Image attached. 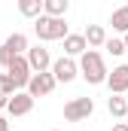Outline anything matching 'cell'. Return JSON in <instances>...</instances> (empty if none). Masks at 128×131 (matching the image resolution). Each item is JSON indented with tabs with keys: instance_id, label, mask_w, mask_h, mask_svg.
Listing matches in <instances>:
<instances>
[{
	"instance_id": "obj_21",
	"label": "cell",
	"mask_w": 128,
	"mask_h": 131,
	"mask_svg": "<svg viewBox=\"0 0 128 131\" xmlns=\"http://www.w3.org/2000/svg\"><path fill=\"white\" fill-rule=\"evenodd\" d=\"M0 131H9V122H6V116L0 113Z\"/></svg>"
},
{
	"instance_id": "obj_6",
	"label": "cell",
	"mask_w": 128,
	"mask_h": 131,
	"mask_svg": "<svg viewBox=\"0 0 128 131\" xmlns=\"http://www.w3.org/2000/svg\"><path fill=\"white\" fill-rule=\"evenodd\" d=\"M6 73L15 79V85H18V89H28V82L34 79V70H31V64H28V55H18L12 64L6 67Z\"/></svg>"
},
{
	"instance_id": "obj_20",
	"label": "cell",
	"mask_w": 128,
	"mask_h": 131,
	"mask_svg": "<svg viewBox=\"0 0 128 131\" xmlns=\"http://www.w3.org/2000/svg\"><path fill=\"white\" fill-rule=\"evenodd\" d=\"M6 107H9V98H6V95L0 92V110H6Z\"/></svg>"
},
{
	"instance_id": "obj_8",
	"label": "cell",
	"mask_w": 128,
	"mask_h": 131,
	"mask_svg": "<svg viewBox=\"0 0 128 131\" xmlns=\"http://www.w3.org/2000/svg\"><path fill=\"white\" fill-rule=\"evenodd\" d=\"M52 76L58 79V82H73L76 76H79V64L73 61V58H67V55H61L55 64H52Z\"/></svg>"
},
{
	"instance_id": "obj_16",
	"label": "cell",
	"mask_w": 128,
	"mask_h": 131,
	"mask_svg": "<svg viewBox=\"0 0 128 131\" xmlns=\"http://www.w3.org/2000/svg\"><path fill=\"white\" fill-rule=\"evenodd\" d=\"M64 12H67V0H43V15L64 18Z\"/></svg>"
},
{
	"instance_id": "obj_7",
	"label": "cell",
	"mask_w": 128,
	"mask_h": 131,
	"mask_svg": "<svg viewBox=\"0 0 128 131\" xmlns=\"http://www.w3.org/2000/svg\"><path fill=\"white\" fill-rule=\"evenodd\" d=\"M28 64H31L34 73H49L55 61H52L49 49H43V46H31V49H28Z\"/></svg>"
},
{
	"instance_id": "obj_12",
	"label": "cell",
	"mask_w": 128,
	"mask_h": 131,
	"mask_svg": "<svg viewBox=\"0 0 128 131\" xmlns=\"http://www.w3.org/2000/svg\"><path fill=\"white\" fill-rule=\"evenodd\" d=\"M107 31L101 28V25H89L86 28V43H89V49H98V46H107Z\"/></svg>"
},
{
	"instance_id": "obj_2",
	"label": "cell",
	"mask_w": 128,
	"mask_h": 131,
	"mask_svg": "<svg viewBox=\"0 0 128 131\" xmlns=\"http://www.w3.org/2000/svg\"><path fill=\"white\" fill-rule=\"evenodd\" d=\"M34 34H37V40H46V43H52V40H67V37H70L67 21H64V18H52V15H40V18L34 21Z\"/></svg>"
},
{
	"instance_id": "obj_10",
	"label": "cell",
	"mask_w": 128,
	"mask_h": 131,
	"mask_svg": "<svg viewBox=\"0 0 128 131\" xmlns=\"http://www.w3.org/2000/svg\"><path fill=\"white\" fill-rule=\"evenodd\" d=\"M31 110H34V98L28 92H18L15 98H9V107H6L9 116H28Z\"/></svg>"
},
{
	"instance_id": "obj_22",
	"label": "cell",
	"mask_w": 128,
	"mask_h": 131,
	"mask_svg": "<svg viewBox=\"0 0 128 131\" xmlns=\"http://www.w3.org/2000/svg\"><path fill=\"white\" fill-rule=\"evenodd\" d=\"M122 40H125V49H128V34H125V37H122Z\"/></svg>"
},
{
	"instance_id": "obj_11",
	"label": "cell",
	"mask_w": 128,
	"mask_h": 131,
	"mask_svg": "<svg viewBox=\"0 0 128 131\" xmlns=\"http://www.w3.org/2000/svg\"><path fill=\"white\" fill-rule=\"evenodd\" d=\"M86 52H89V43H86V34H70V37L64 40V55H67V58H76V55L82 58Z\"/></svg>"
},
{
	"instance_id": "obj_1",
	"label": "cell",
	"mask_w": 128,
	"mask_h": 131,
	"mask_svg": "<svg viewBox=\"0 0 128 131\" xmlns=\"http://www.w3.org/2000/svg\"><path fill=\"white\" fill-rule=\"evenodd\" d=\"M79 76H82L89 85H101V82H107L110 70H107V64H104V55L95 52V49H89V52L79 58Z\"/></svg>"
},
{
	"instance_id": "obj_15",
	"label": "cell",
	"mask_w": 128,
	"mask_h": 131,
	"mask_svg": "<svg viewBox=\"0 0 128 131\" xmlns=\"http://www.w3.org/2000/svg\"><path fill=\"white\" fill-rule=\"evenodd\" d=\"M110 25H113V31L128 34V6H119V9H113V15H110Z\"/></svg>"
},
{
	"instance_id": "obj_9",
	"label": "cell",
	"mask_w": 128,
	"mask_h": 131,
	"mask_svg": "<svg viewBox=\"0 0 128 131\" xmlns=\"http://www.w3.org/2000/svg\"><path fill=\"white\" fill-rule=\"evenodd\" d=\"M107 89L110 95H128V64L113 67V73L107 76Z\"/></svg>"
},
{
	"instance_id": "obj_18",
	"label": "cell",
	"mask_w": 128,
	"mask_h": 131,
	"mask_svg": "<svg viewBox=\"0 0 128 131\" xmlns=\"http://www.w3.org/2000/svg\"><path fill=\"white\" fill-rule=\"evenodd\" d=\"M104 49H107V52H110V55H116V58H119V55H122V52H125V40H116V37H110V40H107V46H104Z\"/></svg>"
},
{
	"instance_id": "obj_25",
	"label": "cell",
	"mask_w": 128,
	"mask_h": 131,
	"mask_svg": "<svg viewBox=\"0 0 128 131\" xmlns=\"http://www.w3.org/2000/svg\"><path fill=\"white\" fill-rule=\"evenodd\" d=\"M125 122H128V119H125Z\"/></svg>"
},
{
	"instance_id": "obj_3",
	"label": "cell",
	"mask_w": 128,
	"mask_h": 131,
	"mask_svg": "<svg viewBox=\"0 0 128 131\" xmlns=\"http://www.w3.org/2000/svg\"><path fill=\"white\" fill-rule=\"evenodd\" d=\"M28 49H31V46H28V37H25V34H18V31L9 34L6 43L0 46V67H9L18 55H28Z\"/></svg>"
},
{
	"instance_id": "obj_17",
	"label": "cell",
	"mask_w": 128,
	"mask_h": 131,
	"mask_svg": "<svg viewBox=\"0 0 128 131\" xmlns=\"http://www.w3.org/2000/svg\"><path fill=\"white\" fill-rule=\"evenodd\" d=\"M0 92H3L6 98H15V95H18V85H15V79H12L9 73H0Z\"/></svg>"
},
{
	"instance_id": "obj_23",
	"label": "cell",
	"mask_w": 128,
	"mask_h": 131,
	"mask_svg": "<svg viewBox=\"0 0 128 131\" xmlns=\"http://www.w3.org/2000/svg\"><path fill=\"white\" fill-rule=\"evenodd\" d=\"M52 131H61V128H52Z\"/></svg>"
},
{
	"instance_id": "obj_24",
	"label": "cell",
	"mask_w": 128,
	"mask_h": 131,
	"mask_svg": "<svg viewBox=\"0 0 128 131\" xmlns=\"http://www.w3.org/2000/svg\"><path fill=\"white\" fill-rule=\"evenodd\" d=\"M125 101H128V95H125Z\"/></svg>"
},
{
	"instance_id": "obj_13",
	"label": "cell",
	"mask_w": 128,
	"mask_h": 131,
	"mask_svg": "<svg viewBox=\"0 0 128 131\" xmlns=\"http://www.w3.org/2000/svg\"><path fill=\"white\" fill-rule=\"evenodd\" d=\"M107 110H110V116H113V119H128V101L122 98V95H110Z\"/></svg>"
},
{
	"instance_id": "obj_5",
	"label": "cell",
	"mask_w": 128,
	"mask_h": 131,
	"mask_svg": "<svg viewBox=\"0 0 128 131\" xmlns=\"http://www.w3.org/2000/svg\"><path fill=\"white\" fill-rule=\"evenodd\" d=\"M55 85H58V79L52 76V70H49V73H34V79L28 82V95H31L34 101H37V98H46V95L55 92Z\"/></svg>"
},
{
	"instance_id": "obj_19",
	"label": "cell",
	"mask_w": 128,
	"mask_h": 131,
	"mask_svg": "<svg viewBox=\"0 0 128 131\" xmlns=\"http://www.w3.org/2000/svg\"><path fill=\"white\" fill-rule=\"evenodd\" d=\"M110 131H128V122H116V125H113Z\"/></svg>"
},
{
	"instance_id": "obj_4",
	"label": "cell",
	"mask_w": 128,
	"mask_h": 131,
	"mask_svg": "<svg viewBox=\"0 0 128 131\" xmlns=\"http://www.w3.org/2000/svg\"><path fill=\"white\" fill-rule=\"evenodd\" d=\"M92 113H95V101L92 98H73V101L64 104V119L67 122H82Z\"/></svg>"
},
{
	"instance_id": "obj_14",
	"label": "cell",
	"mask_w": 128,
	"mask_h": 131,
	"mask_svg": "<svg viewBox=\"0 0 128 131\" xmlns=\"http://www.w3.org/2000/svg\"><path fill=\"white\" fill-rule=\"evenodd\" d=\"M18 12L37 21V18L43 15V0H18Z\"/></svg>"
}]
</instances>
